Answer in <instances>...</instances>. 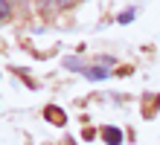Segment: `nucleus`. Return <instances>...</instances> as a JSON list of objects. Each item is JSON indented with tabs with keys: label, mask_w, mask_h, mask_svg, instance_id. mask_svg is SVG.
I'll list each match as a JSON object with an SVG mask.
<instances>
[{
	"label": "nucleus",
	"mask_w": 160,
	"mask_h": 145,
	"mask_svg": "<svg viewBox=\"0 0 160 145\" xmlns=\"http://www.w3.org/2000/svg\"><path fill=\"white\" fill-rule=\"evenodd\" d=\"M64 67H67V70H73V73H84V67H82V61H79V58H64Z\"/></svg>",
	"instance_id": "6"
},
{
	"label": "nucleus",
	"mask_w": 160,
	"mask_h": 145,
	"mask_svg": "<svg viewBox=\"0 0 160 145\" xmlns=\"http://www.w3.org/2000/svg\"><path fill=\"white\" fill-rule=\"evenodd\" d=\"M44 119L52 122V125H58V128L67 125V116H64V110L58 108V104H47V108H44Z\"/></svg>",
	"instance_id": "1"
},
{
	"label": "nucleus",
	"mask_w": 160,
	"mask_h": 145,
	"mask_svg": "<svg viewBox=\"0 0 160 145\" xmlns=\"http://www.w3.org/2000/svg\"><path fill=\"white\" fill-rule=\"evenodd\" d=\"M9 17H12V6H9L6 0H0V26L9 23Z\"/></svg>",
	"instance_id": "5"
},
{
	"label": "nucleus",
	"mask_w": 160,
	"mask_h": 145,
	"mask_svg": "<svg viewBox=\"0 0 160 145\" xmlns=\"http://www.w3.org/2000/svg\"><path fill=\"white\" fill-rule=\"evenodd\" d=\"M82 75L88 81H102V79H108V75H111V67H84Z\"/></svg>",
	"instance_id": "2"
},
{
	"label": "nucleus",
	"mask_w": 160,
	"mask_h": 145,
	"mask_svg": "<svg viewBox=\"0 0 160 145\" xmlns=\"http://www.w3.org/2000/svg\"><path fill=\"white\" fill-rule=\"evenodd\" d=\"M6 3H9V6H18V9H21V12H23V9L29 6V0H6Z\"/></svg>",
	"instance_id": "8"
},
{
	"label": "nucleus",
	"mask_w": 160,
	"mask_h": 145,
	"mask_svg": "<svg viewBox=\"0 0 160 145\" xmlns=\"http://www.w3.org/2000/svg\"><path fill=\"white\" fill-rule=\"evenodd\" d=\"M102 139H105L108 145H122V131L119 128H102Z\"/></svg>",
	"instance_id": "3"
},
{
	"label": "nucleus",
	"mask_w": 160,
	"mask_h": 145,
	"mask_svg": "<svg viewBox=\"0 0 160 145\" xmlns=\"http://www.w3.org/2000/svg\"><path fill=\"white\" fill-rule=\"evenodd\" d=\"M38 9H41L44 15H50L52 9H58V3H55V0H38Z\"/></svg>",
	"instance_id": "7"
},
{
	"label": "nucleus",
	"mask_w": 160,
	"mask_h": 145,
	"mask_svg": "<svg viewBox=\"0 0 160 145\" xmlns=\"http://www.w3.org/2000/svg\"><path fill=\"white\" fill-rule=\"evenodd\" d=\"M55 3H58V9H67V6L76 3V0H55Z\"/></svg>",
	"instance_id": "9"
},
{
	"label": "nucleus",
	"mask_w": 160,
	"mask_h": 145,
	"mask_svg": "<svg viewBox=\"0 0 160 145\" xmlns=\"http://www.w3.org/2000/svg\"><path fill=\"white\" fill-rule=\"evenodd\" d=\"M134 17H137V9H125V12H119V15H117V23H122V26H125V23H131V21H134Z\"/></svg>",
	"instance_id": "4"
}]
</instances>
